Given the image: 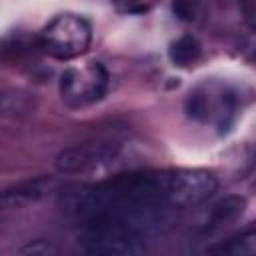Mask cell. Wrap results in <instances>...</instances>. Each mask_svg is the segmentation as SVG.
<instances>
[{"label":"cell","instance_id":"7","mask_svg":"<svg viewBox=\"0 0 256 256\" xmlns=\"http://www.w3.org/2000/svg\"><path fill=\"white\" fill-rule=\"evenodd\" d=\"M168 56H170V60H172L176 66H180V68H190V66H194V64L200 60V56H202V46H200L198 38H194V36H190V34H184V36H180L178 40H174V42L170 44Z\"/></svg>","mask_w":256,"mask_h":256},{"label":"cell","instance_id":"6","mask_svg":"<svg viewBox=\"0 0 256 256\" xmlns=\"http://www.w3.org/2000/svg\"><path fill=\"white\" fill-rule=\"evenodd\" d=\"M244 210H246V198L244 196H236V194L224 196L208 208L206 218H204V226L206 228H220V226L232 224L244 214Z\"/></svg>","mask_w":256,"mask_h":256},{"label":"cell","instance_id":"10","mask_svg":"<svg viewBox=\"0 0 256 256\" xmlns=\"http://www.w3.org/2000/svg\"><path fill=\"white\" fill-rule=\"evenodd\" d=\"M200 0H172V12L182 22H192L198 14Z\"/></svg>","mask_w":256,"mask_h":256},{"label":"cell","instance_id":"5","mask_svg":"<svg viewBox=\"0 0 256 256\" xmlns=\"http://www.w3.org/2000/svg\"><path fill=\"white\" fill-rule=\"evenodd\" d=\"M118 144H110V142H96V144H80V146H72L62 150L56 160L54 166L58 172L62 174H76L82 170H88L90 166L98 164V162H106L112 160L116 156Z\"/></svg>","mask_w":256,"mask_h":256},{"label":"cell","instance_id":"4","mask_svg":"<svg viewBox=\"0 0 256 256\" xmlns=\"http://www.w3.org/2000/svg\"><path fill=\"white\" fill-rule=\"evenodd\" d=\"M108 70L100 62L70 66L60 74V94L70 106H88L98 102L108 90Z\"/></svg>","mask_w":256,"mask_h":256},{"label":"cell","instance_id":"12","mask_svg":"<svg viewBox=\"0 0 256 256\" xmlns=\"http://www.w3.org/2000/svg\"><path fill=\"white\" fill-rule=\"evenodd\" d=\"M58 250L46 242V240H34L30 244H26L24 248H20V254H32V256H48V254H56Z\"/></svg>","mask_w":256,"mask_h":256},{"label":"cell","instance_id":"13","mask_svg":"<svg viewBox=\"0 0 256 256\" xmlns=\"http://www.w3.org/2000/svg\"><path fill=\"white\" fill-rule=\"evenodd\" d=\"M254 32H256V24H254Z\"/></svg>","mask_w":256,"mask_h":256},{"label":"cell","instance_id":"3","mask_svg":"<svg viewBox=\"0 0 256 256\" xmlns=\"http://www.w3.org/2000/svg\"><path fill=\"white\" fill-rule=\"evenodd\" d=\"M80 250L104 256H138L146 246L142 234L120 224H88L78 236Z\"/></svg>","mask_w":256,"mask_h":256},{"label":"cell","instance_id":"2","mask_svg":"<svg viewBox=\"0 0 256 256\" xmlns=\"http://www.w3.org/2000/svg\"><path fill=\"white\" fill-rule=\"evenodd\" d=\"M218 188L212 172L200 168H178L162 172V198L168 208H194L206 202Z\"/></svg>","mask_w":256,"mask_h":256},{"label":"cell","instance_id":"1","mask_svg":"<svg viewBox=\"0 0 256 256\" xmlns=\"http://www.w3.org/2000/svg\"><path fill=\"white\" fill-rule=\"evenodd\" d=\"M40 48L58 60L82 56L92 40V28L78 14H58L40 32Z\"/></svg>","mask_w":256,"mask_h":256},{"label":"cell","instance_id":"8","mask_svg":"<svg viewBox=\"0 0 256 256\" xmlns=\"http://www.w3.org/2000/svg\"><path fill=\"white\" fill-rule=\"evenodd\" d=\"M222 252L240 254V256H256V230H250V232H244L232 238L226 246H222Z\"/></svg>","mask_w":256,"mask_h":256},{"label":"cell","instance_id":"11","mask_svg":"<svg viewBox=\"0 0 256 256\" xmlns=\"http://www.w3.org/2000/svg\"><path fill=\"white\" fill-rule=\"evenodd\" d=\"M186 112L194 120H206L208 118V100L202 94H190L186 100Z\"/></svg>","mask_w":256,"mask_h":256},{"label":"cell","instance_id":"9","mask_svg":"<svg viewBox=\"0 0 256 256\" xmlns=\"http://www.w3.org/2000/svg\"><path fill=\"white\" fill-rule=\"evenodd\" d=\"M110 2L116 8V12L132 16V14H144L152 10L158 0H110Z\"/></svg>","mask_w":256,"mask_h":256}]
</instances>
